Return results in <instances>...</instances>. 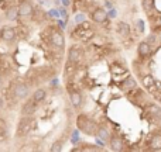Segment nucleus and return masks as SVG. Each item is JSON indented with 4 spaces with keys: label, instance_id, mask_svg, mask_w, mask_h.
<instances>
[{
    "label": "nucleus",
    "instance_id": "nucleus-1",
    "mask_svg": "<svg viewBox=\"0 0 161 152\" xmlns=\"http://www.w3.org/2000/svg\"><path fill=\"white\" fill-rule=\"evenodd\" d=\"M77 125L80 131H84L85 134L88 135H96V130H98V124L96 121L91 120L88 116H84L80 114L77 118Z\"/></svg>",
    "mask_w": 161,
    "mask_h": 152
},
{
    "label": "nucleus",
    "instance_id": "nucleus-2",
    "mask_svg": "<svg viewBox=\"0 0 161 152\" xmlns=\"http://www.w3.org/2000/svg\"><path fill=\"white\" fill-rule=\"evenodd\" d=\"M30 93V87L27 86L26 83H18L14 87V97L18 99V100H23V99H26Z\"/></svg>",
    "mask_w": 161,
    "mask_h": 152
},
{
    "label": "nucleus",
    "instance_id": "nucleus-3",
    "mask_svg": "<svg viewBox=\"0 0 161 152\" xmlns=\"http://www.w3.org/2000/svg\"><path fill=\"white\" fill-rule=\"evenodd\" d=\"M51 42L54 44L55 47H58V48H64V44H65V38H64V34L59 31V30H52V33H51Z\"/></svg>",
    "mask_w": 161,
    "mask_h": 152
},
{
    "label": "nucleus",
    "instance_id": "nucleus-4",
    "mask_svg": "<svg viewBox=\"0 0 161 152\" xmlns=\"http://www.w3.org/2000/svg\"><path fill=\"white\" fill-rule=\"evenodd\" d=\"M0 38L3 41H6V42L14 41V38H16L14 28H11V27H3V28H2V33H0Z\"/></svg>",
    "mask_w": 161,
    "mask_h": 152
},
{
    "label": "nucleus",
    "instance_id": "nucleus-5",
    "mask_svg": "<svg viewBox=\"0 0 161 152\" xmlns=\"http://www.w3.org/2000/svg\"><path fill=\"white\" fill-rule=\"evenodd\" d=\"M17 11H18V16H20V17H27V16H31V14H33V11H34L33 4L28 3V2H24V3L20 4V7L17 9Z\"/></svg>",
    "mask_w": 161,
    "mask_h": 152
},
{
    "label": "nucleus",
    "instance_id": "nucleus-6",
    "mask_svg": "<svg viewBox=\"0 0 161 152\" xmlns=\"http://www.w3.org/2000/svg\"><path fill=\"white\" fill-rule=\"evenodd\" d=\"M36 110H37V103L31 99V100H28V101H26L24 103V106H23V114L24 116H33L34 113H36Z\"/></svg>",
    "mask_w": 161,
    "mask_h": 152
},
{
    "label": "nucleus",
    "instance_id": "nucleus-7",
    "mask_svg": "<svg viewBox=\"0 0 161 152\" xmlns=\"http://www.w3.org/2000/svg\"><path fill=\"white\" fill-rule=\"evenodd\" d=\"M92 20L95 23H105L107 20V13L103 9H96L93 13H92Z\"/></svg>",
    "mask_w": 161,
    "mask_h": 152
},
{
    "label": "nucleus",
    "instance_id": "nucleus-8",
    "mask_svg": "<svg viewBox=\"0 0 161 152\" xmlns=\"http://www.w3.org/2000/svg\"><path fill=\"white\" fill-rule=\"evenodd\" d=\"M69 99H71V103H72L73 107H79L80 104H82V96H80V93L78 90H75V89H69Z\"/></svg>",
    "mask_w": 161,
    "mask_h": 152
},
{
    "label": "nucleus",
    "instance_id": "nucleus-9",
    "mask_svg": "<svg viewBox=\"0 0 161 152\" xmlns=\"http://www.w3.org/2000/svg\"><path fill=\"white\" fill-rule=\"evenodd\" d=\"M150 52H151L150 44L147 42V41H141V42L139 44V47H137V54H139L140 56H148Z\"/></svg>",
    "mask_w": 161,
    "mask_h": 152
},
{
    "label": "nucleus",
    "instance_id": "nucleus-10",
    "mask_svg": "<svg viewBox=\"0 0 161 152\" xmlns=\"http://www.w3.org/2000/svg\"><path fill=\"white\" fill-rule=\"evenodd\" d=\"M117 34L119 35H122V37H127V35H130V25L127 24V23H125V21H119L117 23Z\"/></svg>",
    "mask_w": 161,
    "mask_h": 152
},
{
    "label": "nucleus",
    "instance_id": "nucleus-11",
    "mask_svg": "<svg viewBox=\"0 0 161 152\" xmlns=\"http://www.w3.org/2000/svg\"><path fill=\"white\" fill-rule=\"evenodd\" d=\"M80 56H82V54L78 48H71L69 52H68V61L72 62V63H78L80 61Z\"/></svg>",
    "mask_w": 161,
    "mask_h": 152
},
{
    "label": "nucleus",
    "instance_id": "nucleus-12",
    "mask_svg": "<svg viewBox=\"0 0 161 152\" xmlns=\"http://www.w3.org/2000/svg\"><path fill=\"white\" fill-rule=\"evenodd\" d=\"M45 97H47V92H45L43 87H38V89L33 93V100L36 101V103H41V101H44Z\"/></svg>",
    "mask_w": 161,
    "mask_h": 152
},
{
    "label": "nucleus",
    "instance_id": "nucleus-13",
    "mask_svg": "<svg viewBox=\"0 0 161 152\" xmlns=\"http://www.w3.org/2000/svg\"><path fill=\"white\" fill-rule=\"evenodd\" d=\"M110 149L112 151H122L123 149V144H122V139L120 138H117L116 135L113 137H110Z\"/></svg>",
    "mask_w": 161,
    "mask_h": 152
},
{
    "label": "nucleus",
    "instance_id": "nucleus-14",
    "mask_svg": "<svg viewBox=\"0 0 161 152\" xmlns=\"http://www.w3.org/2000/svg\"><path fill=\"white\" fill-rule=\"evenodd\" d=\"M120 87L123 90H134L136 87H137V83H136V80L133 79V78L129 76V78H126L125 82L120 85Z\"/></svg>",
    "mask_w": 161,
    "mask_h": 152
},
{
    "label": "nucleus",
    "instance_id": "nucleus-15",
    "mask_svg": "<svg viewBox=\"0 0 161 152\" xmlns=\"http://www.w3.org/2000/svg\"><path fill=\"white\" fill-rule=\"evenodd\" d=\"M150 148L154 151H158L161 149V134H154L153 138L150 141Z\"/></svg>",
    "mask_w": 161,
    "mask_h": 152
},
{
    "label": "nucleus",
    "instance_id": "nucleus-16",
    "mask_svg": "<svg viewBox=\"0 0 161 152\" xmlns=\"http://www.w3.org/2000/svg\"><path fill=\"white\" fill-rule=\"evenodd\" d=\"M30 124H31V118H28V116H27V118L21 120L20 121V125H18V131L20 132H28L30 131Z\"/></svg>",
    "mask_w": 161,
    "mask_h": 152
},
{
    "label": "nucleus",
    "instance_id": "nucleus-17",
    "mask_svg": "<svg viewBox=\"0 0 161 152\" xmlns=\"http://www.w3.org/2000/svg\"><path fill=\"white\" fill-rule=\"evenodd\" d=\"M96 137L102 138L103 141H107V139L110 138V135H109V131H107L105 127H98V130H96Z\"/></svg>",
    "mask_w": 161,
    "mask_h": 152
},
{
    "label": "nucleus",
    "instance_id": "nucleus-18",
    "mask_svg": "<svg viewBox=\"0 0 161 152\" xmlns=\"http://www.w3.org/2000/svg\"><path fill=\"white\" fill-rule=\"evenodd\" d=\"M17 16H18V11H17V9H16V7L9 9V10L6 11V18H7V20H10V21L16 20V18H17Z\"/></svg>",
    "mask_w": 161,
    "mask_h": 152
},
{
    "label": "nucleus",
    "instance_id": "nucleus-19",
    "mask_svg": "<svg viewBox=\"0 0 161 152\" xmlns=\"http://www.w3.org/2000/svg\"><path fill=\"white\" fill-rule=\"evenodd\" d=\"M143 85H144V87H153V85H154V79H153V76H150V75H147V76H144V79H143Z\"/></svg>",
    "mask_w": 161,
    "mask_h": 152
},
{
    "label": "nucleus",
    "instance_id": "nucleus-20",
    "mask_svg": "<svg viewBox=\"0 0 161 152\" xmlns=\"http://www.w3.org/2000/svg\"><path fill=\"white\" fill-rule=\"evenodd\" d=\"M143 7H144V10L148 13V11L153 9V0H143Z\"/></svg>",
    "mask_w": 161,
    "mask_h": 152
},
{
    "label": "nucleus",
    "instance_id": "nucleus-21",
    "mask_svg": "<svg viewBox=\"0 0 161 152\" xmlns=\"http://www.w3.org/2000/svg\"><path fill=\"white\" fill-rule=\"evenodd\" d=\"M62 147H64V144H61V141H57V142H54V145L51 147V151H61L62 149Z\"/></svg>",
    "mask_w": 161,
    "mask_h": 152
},
{
    "label": "nucleus",
    "instance_id": "nucleus-22",
    "mask_svg": "<svg viewBox=\"0 0 161 152\" xmlns=\"http://www.w3.org/2000/svg\"><path fill=\"white\" fill-rule=\"evenodd\" d=\"M71 141H72V144H75V142L79 141V131L75 130L72 132V137H71Z\"/></svg>",
    "mask_w": 161,
    "mask_h": 152
},
{
    "label": "nucleus",
    "instance_id": "nucleus-23",
    "mask_svg": "<svg viewBox=\"0 0 161 152\" xmlns=\"http://www.w3.org/2000/svg\"><path fill=\"white\" fill-rule=\"evenodd\" d=\"M85 21V14H77L75 16V23L77 24H82Z\"/></svg>",
    "mask_w": 161,
    "mask_h": 152
},
{
    "label": "nucleus",
    "instance_id": "nucleus-24",
    "mask_svg": "<svg viewBox=\"0 0 161 152\" xmlns=\"http://www.w3.org/2000/svg\"><path fill=\"white\" fill-rule=\"evenodd\" d=\"M95 137H96V135H95ZM95 142H96V145H98V147H100V148H105V144H103V139H102V138L96 137Z\"/></svg>",
    "mask_w": 161,
    "mask_h": 152
},
{
    "label": "nucleus",
    "instance_id": "nucleus-25",
    "mask_svg": "<svg viewBox=\"0 0 161 152\" xmlns=\"http://www.w3.org/2000/svg\"><path fill=\"white\" fill-rule=\"evenodd\" d=\"M137 27H139L140 33H144V23H143V20H137Z\"/></svg>",
    "mask_w": 161,
    "mask_h": 152
},
{
    "label": "nucleus",
    "instance_id": "nucleus-26",
    "mask_svg": "<svg viewBox=\"0 0 161 152\" xmlns=\"http://www.w3.org/2000/svg\"><path fill=\"white\" fill-rule=\"evenodd\" d=\"M59 2H61L64 6H68V4H69V0H59Z\"/></svg>",
    "mask_w": 161,
    "mask_h": 152
},
{
    "label": "nucleus",
    "instance_id": "nucleus-27",
    "mask_svg": "<svg viewBox=\"0 0 161 152\" xmlns=\"http://www.w3.org/2000/svg\"><path fill=\"white\" fill-rule=\"evenodd\" d=\"M3 107H4V100L0 97V109H3Z\"/></svg>",
    "mask_w": 161,
    "mask_h": 152
},
{
    "label": "nucleus",
    "instance_id": "nucleus-28",
    "mask_svg": "<svg viewBox=\"0 0 161 152\" xmlns=\"http://www.w3.org/2000/svg\"><path fill=\"white\" fill-rule=\"evenodd\" d=\"M58 24L61 25V27H62V28H64V27H65V21H61V20H59V21H58Z\"/></svg>",
    "mask_w": 161,
    "mask_h": 152
}]
</instances>
